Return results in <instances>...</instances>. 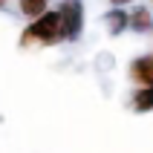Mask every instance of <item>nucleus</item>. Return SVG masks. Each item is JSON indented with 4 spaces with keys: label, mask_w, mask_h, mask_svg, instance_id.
<instances>
[{
    "label": "nucleus",
    "mask_w": 153,
    "mask_h": 153,
    "mask_svg": "<svg viewBox=\"0 0 153 153\" xmlns=\"http://www.w3.org/2000/svg\"><path fill=\"white\" fill-rule=\"evenodd\" d=\"M133 107H136L139 113H147V110H153V84H147V87H139V90H136V95H133Z\"/></svg>",
    "instance_id": "39448f33"
},
{
    "label": "nucleus",
    "mask_w": 153,
    "mask_h": 153,
    "mask_svg": "<svg viewBox=\"0 0 153 153\" xmlns=\"http://www.w3.org/2000/svg\"><path fill=\"white\" fill-rule=\"evenodd\" d=\"M107 23H110V32L113 35H119V32H124V29L130 26V17H127L124 9H113L110 15H107Z\"/></svg>",
    "instance_id": "423d86ee"
},
{
    "label": "nucleus",
    "mask_w": 153,
    "mask_h": 153,
    "mask_svg": "<svg viewBox=\"0 0 153 153\" xmlns=\"http://www.w3.org/2000/svg\"><path fill=\"white\" fill-rule=\"evenodd\" d=\"M3 3H6V0H0V6H3Z\"/></svg>",
    "instance_id": "1a4fd4ad"
},
{
    "label": "nucleus",
    "mask_w": 153,
    "mask_h": 153,
    "mask_svg": "<svg viewBox=\"0 0 153 153\" xmlns=\"http://www.w3.org/2000/svg\"><path fill=\"white\" fill-rule=\"evenodd\" d=\"M58 12H61V20H64V38H67V41H75L78 35H81V29H84L81 0H67Z\"/></svg>",
    "instance_id": "f03ea898"
},
{
    "label": "nucleus",
    "mask_w": 153,
    "mask_h": 153,
    "mask_svg": "<svg viewBox=\"0 0 153 153\" xmlns=\"http://www.w3.org/2000/svg\"><path fill=\"white\" fill-rule=\"evenodd\" d=\"M127 75H130V81L139 84V87L153 84V55H142V58H136L133 64H130Z\"/></svg>",
    "instance_id": "7ed1b4c3"
},
{
    "label": "nucleus",
    "mask_w": 153,
    "mask_h": 153,
    "mask_svg": "<svg viewBox=\"0 0 153 153\" xmlns=\"http://www.w3.org/2000/svg\"><path fill=\"white\" fill-rule=\"evenodd\" d=\"M17 6H20V12H23L26 17H38V15L46 12L49 0H17Z\"/></svg>",
    "instance_id": "0eeeda50"
},
{
    "label": "nucleus",
    "mask_w": 153,
    "mask_h": 153,
    "mask_svg": "<svg viewBox=\"0 0 153 153\" xmlns=\"http://www.w3.org/2000/svg\"><path fill=\"white\" fill-rule=\"evenodd\" d=\"M130 29H133V32H153L150 9H136V12L130 15Z\"/></svg>",
    "instance_id": "20e7f679"
},
{
    "label": "nucleus",
    "mask_w": 153,
    "mask_h": 153,
    "mask_svg": "<svg viewBox=\"0 0 153 153\" xmlns=\"http://www.w3.org/2000/svg\"><path fill=\"white\" fill-rule=\"evenodd\" d=\"M58 41H67L64 38V20H61V12H43V15L32 17V23L23 29V35H20V46H32V43H38V46H52V43Z\"/></svg>",
    "instance_id": "f257e3e1"
},
{
    "label": "nucleus",
    "mask_w": 153,
    "mask_h": 153,
    "mask_svg": "<svg viewBox=\"0 0 153 153\" xmlns=\"http://www.w3.org/2000/svg\"><path fill=\"white\" fill-rule=\"evenodd\" d=\"M113 6H127V3H133V0H110Z\"/></svg>",
    "instance_id": "6e6552de"
}]
</instances>
